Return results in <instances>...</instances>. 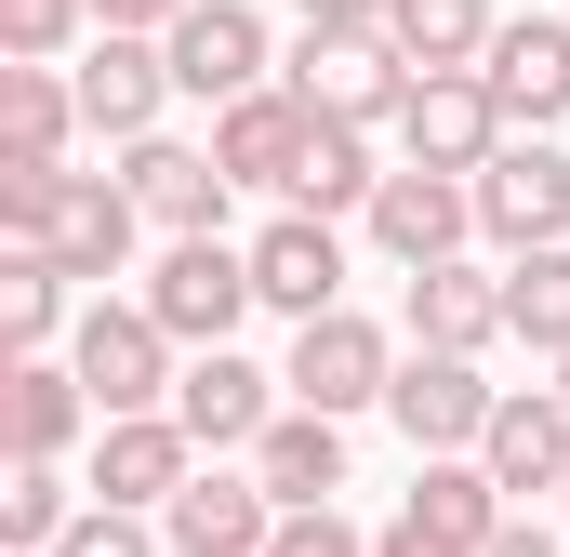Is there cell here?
<instances>
[{
    "mask_svg": "<svg viewBox=\"0 0 570 557\" xmlns=\"http://www.w3.org/2000/svg\"><path fill=\"white\" fill-rule=\"evenodd\" d=\"M399 359H412V332H385V319H358V305H318V319H292V359L279 385L305 412H385V385H399Z\"/></svg>",
    "mask_w": 570,
    "mask_h": 557,
    "instance_id": "obj_1",
    "label": "cell"
},
{
    "mask_svg": "<svg viewBox=\"0 0 570 557\" xmlns=\"http://www.w3.org/2000/svg\"><path fill=\"white\" fill-rule=\"evenodd\" d=\"M67 359H80L94 412H173V372H186V345L159 332V305H146V292H94V305H80V332H67Z\"/></svg>",
    "mask_w": 570,
    "mask_h": 557,
    "instance_id": "obj_2",
    "label": "cell"
},
{
    "mask_svg": "<svg viewBox=\"0 0 570 557\" xmlns=\"http://www.w3.org/2000/svg\"><path fill=\"white\" fill-rule=\"evenodd\" d=\"M146 305H159V332H173V345H239V319L266 305V292H253V240H226V226H199V240H159Z\"/></svg>",
    "mask_w": 570,
    "mask_h": 557,
    "instance_id": "obj_3",
    "label": "cell"
},
{
    "mask_svg": "<svg viewBox=\"0 0 570 557\" xmlns=\"http://www.w3.org/2000/svg\"><path fill=\"white\" fill-rule=\"evenodd\" d=\"M279 80L318 107V120H372V134L412 107V53H399L385 27H305V40L279 53Z\"/></svg>",
    "mask_w": 570,
    "mask_h": 557,
    "instance_id": "obj_4",
    "label": "cell"
},
{
    "mask_svg": "<svg viewBox=\"0 0 570 557\" xmlns=\"http://www.w3.org/2000/svg\"><path fill=\"white\" fill-rule=\"evenodd\" d=\"M478 240H491V253L570 240V146L558 134H504L491 159H478Z\"/></svg>",
    "mask_w": 570,
    "mask_h": 557,
    "instance_id": "obj_5",
    "label": "cell"
},
{
    "mask_svg": "<svg viewBox=\"0 0 570 557\" xmlns=\"http://www.w3.org/2000/svg\"><path fill=\"white\" fill-rule=\"evenodd\" d=\"M279 518H292V505L253 478V451H239V465H226V451H199V478L159 505L173 557H266V545H279Z\"/></svg>",
    "mask_w": 570,
    "mask_h": 557,
    "instance_id": "obj_6",
    "label": "cell"
},
{
    "mask_svg": "<svg viewBox=\"0 0 570 557\" xmlns=\"http://www.w3.org/2000/svg\"><path fill=\"white\" fill-rule=\"evenodd\" d=\"M491 412H504V385H491L464 345H412V359H399V385H385V424H399L412 451H478Z\"/></svg>",
    "mask_w": 570,
    "mask_h": 557,
    "instance_id": "obj_7",
    "label": "cell"
},
{
    "mask_svg": "<svg viewBox=\"0 0 570 557\" xmlns=\"http://www.w3.org/2000/svg\"><path fill=\"white\" fill-rule=\"evenodd\" d=\"M372 253L385 266H438V253H464L478 240V173H425V159H385V186H372Z\"/></svg>",
    "mask_w": 570,
    "mask_h": 557,
    "instance_id": "obj_8",
    "label": "cell"
},
{
    "mask_svg": "<svg viewBox=\"0 0 570 557\" xmlns=\"http://www.w3.org/2000/svg\"><path fill=\"white\" fill-rule=\"evenodd\" d=\"M67 80H80V120H94L107 146L159 134V107L186 94V80H173V40H159V27H94V53H80Z\"/></svg>",
    "mask_w": 570,
    "mask_h": 557,
    "instance_id": "obj_9",
    "label": "cell"
},
{
    "mask_svg": "<svg viewBox=\"0 0 570 557\" xmlns=\"http://www.w3.org/2000/svg\"><path fill=\"white\" fill-rule=\"evenodd\" d=\"M385 134H399V159H425V173H478L518 120L491 107V80H478V67H412V107H399Z\"/></svg>",
    "mask_w": 570,
    "mask_h": 557,
    "instance_id": "obj_10",
    "label": "cell"
},
{
    "mask_svg": "<svg viewBox=\"0 0 570 557\" xmlns=\"http://www.w3.org/2000/svg\"><path fill=\"white\" fill-rule=\"evenodd\" d=\"M80 478H94V505H146V518H159V505L199 478V438H186V412H107Z\"/></svg>",
    "mask_w": 570,
    "mask_h": 557,
    "instance_id": "obj_11",
    "label": "cell"
},
{
    "mask_svg": "<svg viewBox=\"0 0 570 557\" xmlns=\"http://www.w3.org/2000/svg\"><path fill=\"white\" fill-rule=\"evenodd\" d=\"M399 332H412V345H464V359H491V345H504V266H478V253L399 266Z\"/></svg>",
    "mask_w": 570,
    "mask_h": 557,
    "instance_id": "obj_12",
    "label": "cell"
},
{
    "mask_svg": "<svg viewBox=\"0 0 570 557\" xmlns=\"http://www.w3.org/2000/svg\"><path fill=\"white\" fill-rule=\"evenodd\" d=\"M279 372H253L239 345H186V372H173V412H186V438L199 451H253L266 424H279Z\"/></svg>",
    "mask_w": 570,
    "mask_h": 557,
    "instance_id": "obj_13",
    "label": "cell"
},
{
    "mask_svg": "<svg viewBox=\"0 0 570 557\" xmlns=\"http://www.w3.org/2000/svg\"><path fill=\"white\" fill-rule=\"evenodd\" d=\"M478 80H491V107L518 134H570V27L558 13H504L491 53H478Z\"/></svg>",
    "mask_w": 570,
    "mask_h": 557,
    "instance_id": "obj_14",
    "label": "cell"
},
{
    "mask_svg": "<svg viewBox=\"0 0 570 557\" xmlns=\"http://www.w3.org/2000/svg\"><path fill=\"white\" fill-rule=\"evenodd\" d=\"M120 186L146 199L159 240H199V226H226V199H239V173H226L213 146H186V134H134L120 146Z\"/></svg>",
    "mask_w": 570,
    "mask_h": 557,
    "instance_id": "obj_15",
    "label": "cell"
},
{
    "mask_svg": "<svg viewBox=\"0 0 570 557\" xmlns=\"http://www.w3.org/2000/svg\"><path fill=\"white\" fill-rule=\"evenodd\" d=\"M253 292H266V319H318V305H345V226L279 199V213L253 226Z\"/></svg>",
    "mask_w": 570,
    "mask_h": 557,
    "instance_id": "obj_16",
    "label": "cell"
},
{
    "mask_svg": "<svg viewBox=\"0 0 570 557\" xmlns=\"http://www.w3.org/2000/svg\"><path fill=\"white\" fill-rule=\"evenodd\" d=\"M134 240H146V199L120 186V173H67V186H53V226H40V253H53L67 278H94V292H107V278L134 266Z\"/></svg>",
    "mask_w": 570,
    "mask_h": 557,
    "instance_id": "obj_17",
    "label": "cell"
},
{
    "mask_svg": "<svg viewBox=\"0 0 570 557\" xmlns=\"http://www.w3.org/2000/svg\"><path fill=\"white\" fill-rule=\"evenodd\" d=\"M94 385H80V359H67V345H40V359H0V438H13V451H53V465H67V451H94Z\"/></svg>",
    "mask_w": 570,
    "mask_h": 557,
    "instance_id": "obj_18",
    "label": "cell"
},
{
    "mask_svg": "<svg viewBox=\"0 0 570 557\" xmlns=\"http://www.w3.org/2000/svg\"><path fill=\"white\" fill-rule=\"evenodd\" d=\"M159 40H173V80H186L199 107H226V94H253V80L279 67V53H266V13H253V0H186V13L159 27Z\"/></svg>",
    "mask_w": 570,
    "mask_h": 557,
    "instance_id": "obj_19",
    "label": "cell"
},
{
    "mask_svg": "<svg viewBox=\"0 0 570 557\" xmlns=\"http://www.w3.org/2000/svg\"><path fill=\"white\" fill-rule=\"evenodd\" d=\"M213 159H226L239 186L292 199V159H305V94H292V80H253V94H226V107H213Z\"/></svg>",
    "mask_w": 570,
    "mask_h": 557,
    "instance_id": "obj_20",
    "label": "cell"
},
{
    "mask_svg": "<svg viewBox=\"0 0 570 557\" xmlns=\"http://www.w3.org/2000/svg\"><path fill=\"white\" fill-rule=\"evenodd\" d=\"M478 465L518 491V505H544L570 478V399L558 385H504V412H491V438H478Z\"/></svg>",
    "mask_w": 570,
    "mask_h": 557,
    "instance_id": "obj_21",
    "label": "cell"
},
{
    "mask_svg": "<svg viewBox=\"0 0 570 557\" xmlns=\"http://www.w3.org/2000/svg\"><path fill=\"white\" fill-rule=\"evenodd\" d=\"M412 518L491 557V545H504V518H518V491H504V478H491L478 451H412Z\"/></svg>",
    "mask_w": 570,
    "mask_h": 557,
    "instance_id": "obj_22",
    "label": "cell"
},
{
    "mask_svg": "<svg viewBox=\"0 0 570 557\" xmlns=\"http://www.w3.org/2000/svg\"><path fill=\"white\" fill-rule=\"evenodd\" d=\"M253 478H266L279 505H332V491H345V412H305V399H279V424L253 438Z\"/></svg>",
    "mask_w": 570,
    "mask_h": 557,
    "instance_id": "obj_23",
    "label": "cell"
},
{
    "mask_svg": "<svg viewBox=\"0 0 570 557\" xmlns=\"http://www.w3.org/2000/svg\"><path fill=\"white\" fill-rule=\"evenodd\" d=\"M372 186H385V159H372V120H318L305 107V159H292V213H372Z\"/></svg>",
    "mask_w": 570,
    "mask_h": 557,
    "instance_id": "obj_24",
    "label": "cell"
},
{
    "mask_svg": "<svg viewBox=\"0 0 570 557\" xmlns=\"http://www.w3.org/2000/svg\"><path fill=\"white\" fill-rule=\"evenodd\" d=\"M80 305H94V292L53 266V253H0V345H13V359L67 345V332H80Z\"/></svg>",
    "mask_w": 570,
    "mask_h": 557,
    "instance_id": "obj_25",
    "label": "cell"
},
{
    "mask_svg": "<svg viewBox=\"0 0 570 557\" xmlns=\"http://www.w3.org/2000/svg\"><path fill=\"white\" fill-rule=\"evenodd\" d=\"M80 505H94V478H67L53 451H13V478H0V545H13V557H53Z\"/></svg>",
    "mask_w": 570,
    "mask_h": 557,
    "instance_id": "obj_26",
    "label": "cell"
},
{
    "mask_svg": "<svg viewBox=\"0 0 570 557\" xmlns=\"http://www.w3.org/2000/svg\"><path fill=\"white\" fill-rule=\"evenodd\" d=\"M67 134H94V120H80V80H67V67H27V53H0V146H27V159H67Z\"/></svg>",
    "mask_w": 570,
    "mask_h": 557,
    "instance_id": "obj_27",
    "label": "cell"
},
{
    "mask_svg": "<svg viewBox=\"0 0 570 557\" xmlns=\"http://www.w3.org/2000/svg\"><path fill=\"white\" fill-rule=\"evenodd\" d=\"M504 345L570 359V240H544V253H504Z\"/></svg>",
    "mask_w": 570,
    "mask_h": 557,
    "instance_id": "obj_28",
    "label": "cell"
},
{
    "mask_svg": "<svg viewBox=\"0 0 570 557\" xmlns=\"http://www.w3.org/2000/svg\"><path fill=\"white\" fill-rule=\"evenodd\" d=\"M491 27H504L491 0H385V40H399L412 67H478Z\"/></svg>",
    "mask_w": 570,
    "mask_h": 557,
    "instance_id": "obj_29",
    "label": "cell"
},
{
    "mask_svg": "<svg viewBox=\"0 0 570 557\" xmlns=\"http://www.w3.org/2000/svg\"><path fill=\"white\" fill-rule=\"evenodd\" d=\"M94 27H107L94 0H0V53H27V67H67Z\"/></svg>",
    "mask_w": 570,
    "mask_h": 557,
    "instance_id": "obj_30",
    "label": "cell"
},
{
    "mask_svg": "<svg viewBox=\"0 0 570 557\" xmlns=\"http://www.w3.org/2000/svg\"><path fill=\"white\" fill-rule=\"evenodd\" d=\"M53 557H173V531H159L146 505H80V518H67V545H53Z\"/></svg>",
    "mask_w": 570,
    "mask_h": 557,
    "instance_id": "obj_31",
    "label": "cell"
},
{
    "mask_svg": "<svg viewBox=\"0 0 570 557\" xmlns=\"http://www.w3.org/2000/svg\"><path fill=\"white\" fill-rule=\"evenodd\" d=\"M266 557H372V531H358L345 505H292V518H279V545H266Z\"/></svg>",
    "mask_w": 570,
    "mask_h": 557,
    "instance_id": "obj_32",
    "label": "cell"
},
{
    "mask_svg": "<svg viewBox=\"0 0 570 557\" xmlns=\"http://www.w3.org/2000/svg\"><path fill=\"white\" fill-rule=\"evenodd\" d=\"M372 557H478V545H451V531H425V518H412V505H399V518H385V531H372Z\"/></svg>",
    "mask_w": 570,
    "mask_h": 557,
    "instance_id": "obj_33",
    "label": "cell"
},
{
    "mask_svg": "<svg viewBox=\"0 0 570 557\" xmlns=\"http://www.w3.org/2000/svg\"><path fill=\"white\" fill-rule=\"evenodd\" d=\"M491 557H570V531H544V518H504V545Z\"/></svg>",
    "mask_w": 570,
    "mask_h": 557,
    "instance_id": "obj_34",
    "label": "cell"
},
{
    "mask_svg": "<svg viewBox=\"0 0 570 557\" xmlns=\"http://www.w3.org/2000/svg\"><path fill=\"white\" fill-rule=\"evenodd\" d=\"M305 27H385V0H292Z\"/></svg>",
    "mask_w": 570,
    "mask_h": 557,
    "instance_id": "obj_35",
    "label": "cell"
},
{
    "mask_svg": "<svg viewBox=\"0 0 570 557\" xmlns=\"http://www.w3.org/2000/svg\"><path fill=\"white\" fill-rule=\"evenodd\" d=\"M94 13H107V27H173L186 0H94Z\"/></svg>",
    "mask_w": 570,
    "mask_h": 557,
    "instance_id": "obj_36",
    "label": "cell"
},
{
    "mask_svg": "<svg viewBox=\"0 0 570 557\" xmlns=\"http://www.w3.org/2000/svg\"><path fill=\"white\" fill-rule=\"evenodd\" d=\"M558 531H570V478H558Z\"/></svg>",
    "mask_w": 570,
    "mask_h": 557,
    "instance_id": "obj_37",
    "label": "cell"
},
{
    "mask_svg": "<svg viewBox=\"0 0 570 557\" xmlns=\"http://www.w3.org/2000/svg\"><path fill=\"white\" fill-rule=\"evenodd\" d=\"M558 399H570V359H558Z\"/></svg>",
    "mask_w": 570,
    "mask_h": 557,
    "instance_id": "obj_38",
    "label": "cell"
}]
</instances>
